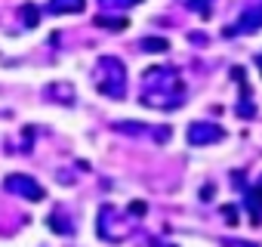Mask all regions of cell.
Returning a JSON list of instances; mask_svg holds the SVG:
<instances>
[{
  "instance_id": "obj_1",
  "label": "cell",
  "mask_w": 262,
  "mask_h": 247,
  "mask_svg": "<svg viewBox=\"0 0 262 247\" xmlns=\"http://www.w3.org/2000/svg\"><path fill=\"white\" fill-rule=\"evenodd\" d=\"M7 189H10V192H22V195H28V198H43V192H40L34 182H28L25 176H13V179L7 182Z\"/></svg>"
}]
</instances>
